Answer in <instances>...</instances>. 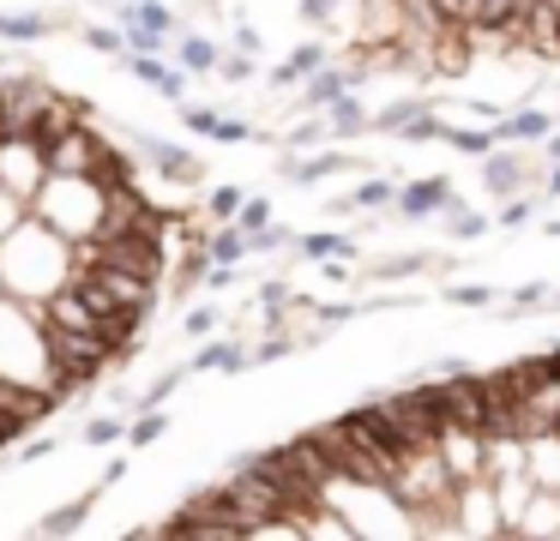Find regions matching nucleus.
<instances>
[{"instance_id":"f257e3e1","label":"nucleus","mask_w":560,"mask_h":541,"mask_svg":"<svg viewBox=\"0 0 560 541\" xmlns=\"http://www.w3.org/2000/svg\"><path fill=\"white\" fill-rule=\"evenodd\" d=\"M67 283H73V240L31 211L13 235L0 240V289L43 307V301H49L55 289H67Z\"/></svg>"},{"instance_id":"f03ea898","label":"nucleus","mask_w":560,"mask_h":541,"mask_svg":"<svg viewBox=\"0 0 560 541\" xmlns=\"http://www.w3.org/2000/svg\"><path fill=\"white\" fill-rule=\"evenodd\" d=\"M0 379L19 385H55V349H49V325H43L37 301L0 295Z\"/></svg>"},{"instance_id":"7ed1b4c3","label":"nucleus","mask_w":560,"mask_h":541,"mask_svg":"<svg viewBox=\"0 0 560 541\" xmlns=\"http://www.w3.org/2000/svg\"><path fill=\"white\" fill-rule=\"evenodd\" d=\"M31 211L49 228H61L67 240H91L103 235V211H109V187L97 175H49L43 192L31 199Z\"/></svg>"},{"instance_id":"20e7f679","label":"nucleus","mask_w":560,"mask_h":541,"mask_svg":"<svg viewBox=\"0 0 560 541\" xmlns=\"http://www.w3.org/2000/svg\"><path fill=\"white\" fill-rule=\"evenodd\" d=\"M55 103V84L37 79V72H0V139L7 132H37L43 108Z\"/></svg>"},{"instance_id":"39448f33","label":"nucleus","mask_w":560,"mask_h":541,"mask_svg":"<svg viewBox=\"0 0 560 541\" xmlns=\"http://www.w3.org/2000/svg\"><path fill=\"white\" fill-rule=\"evenodd\" d=\"M49 180V144L37 132H7L0 139V187H13L19 199H37Z\"/></svg>"},{"instance_id":"423d86ee","label":"nucleus","mask_w":560,"mask_h":541,"mask_svg":"<svg viewBox=\"0 0 560 541\" xmlns=\"http://www.w3.org/2000/svg\"><path fill=\"white\" fill-rule=\"evenodd\" d=\"M458 536H506V511L488 475L458 481Z\"/></svg>"},{"instance_id":"0eeeda50","label":"nucleus","mask_w":560,"mask_h":541,"mask_svg":"<svg viewBox=\"0 0 560 541\" xmlns=\"http://www.w3.org/2000/svg\"><path fill=\"white\" fill-rule=\"evenodd\" d=\"M133 151L145 156L151 168H158L170 187H199L206 180V163H199L187 144H175V139H158V132H133Z\"/></svg>"},{"instance_id":"6e6552de","label":"nucleus","mask_w":560,"mask_h":541,"mask_svg":"<svg viewBox=\"0 0 560 541\" xmlns=\"http://www.w3.org/2000/svg\"><path fill=\"white\" fill-rule=\"evenodd\" d=\"M355 168H368V163H362V156H350L343 144H331V151H283L278 175L290 180V187H319V180L355 175Z\"/></svg>"},{"instance_id":"1a4fd4ad","label":"nucleus","mask_w":560,"mask_h":541,"mask_svg":"<svg viewBox=\"0 0 560 541\" xmlns=\"http://www.w3.org/2000/svg\"><path fill=\"white\" fill-rule=\"evenodd\" d=\"M103 132L91 127H73V132H61V139L49 144V175H97V156H103Z\"/></svg>"},{"instance_id":"9d476101","label":"nucleus","mask_w":560,"mask_h":541,"mask_svg":"<svg viewBox=\"0 0 560 541\" xmlns=\"http://www.w3.org/2000/svg\"><path fill=\"white\" fill-rule=\"evenodd\" d=\"M482 187L494 192V199H512V192H536L542 180L530 175L524 151H512V144H494V151L482 156Z\"/></svg>"},{"instance_id":"9b49d317","label":"nucleus","mask_w":560,"mask_h":541,"mask_svg":"<svg viewBox=\"0 0 560 541\" xmlns=\"http://www.w3.org/2000/svg\"><path fill=\"white\" fill-rule=\"evenodd\" d=\"M452 199H458V192H452V175L404 180V187H398V204H392V216H398V223H422V216H440Z\"/></svg>"},{"instance_id":"f8f14e48","label":"nucleus","mask_w":560,"mask_h":541,"mask_svg":"<svg viewBox=\"0 0 560 541\" xmlns=\"http://www.w3.org/2000/svg\"><path fill=\"white\" fill-rule=\"evenodd\" d=\"M343 91H355V84H350V60H326V67H319L314 79L302 84V96H295V115H326V108L338 103Z\"/></svg>"},{"instance_id":"ddd939ff","label":"nucleus","mask_w":560,"mask_h":541,"mask_svg":"<svg viewBox=\"0 0 560 541\" xmlns=\"http://www.w3.org/2000/svg\"><path fill=\"white\" fill-rule=\"evenodd\" d=\"M494 127V144H542L548 132L560 127L548 108H536V103H524V108H512V115H500V120H488Z\"/></svg>"},{"instance_id":"4468645a","label":"nucleus","mask_w":560,"mask_h":541,"mask_svg":"<svg viewBox=\"0 0 560 541\" xmlns=\"http://www.w3.org/2000/svg\"><path fill=\"white\" fill-rule=\"evenodd\" d=\"M187 367L194 373H247L254 367V343H242V337H199V355Z\"/></svg>"},{"instance_id":"2eb2a0df","label":"nucleus","mask_w":560,"mask_h":541,"mask_svg":"<svg viewBox=\"0 0 560 541\" xmlns=\"http://www.w3.org/2000/svg\"><path fill=\"white\" fill-rule=\"evenodd\" d=\"M524 469H530L536 487L560 493V427H548V433H524Z\"/></svg>"},{"instance_id":"dca6fc26","label":"nucleus","mask_w":560,"mask_h":541,"mask_svg":"<svg viewBox=\"0 0 560 541\" xmlns=\"http://www.w3.org/2000/svg\"><path fill=\"white\" fill-rule=\"evenodd\" d=\"M422 271H434V252H392V259H380V264H368V271H355V283L386 289V283H416Z\"/></svg>"},{"instance_id":"f3484780","label":"nucleus","mask_w":560,"mask_h":541,"mask_svg":"<svg viewBox=\"0 0 560 541\" xmlns=\"http://www.w3.org/2000/svg\"><path fill=\"white\" fill-rule=\"evenodd\" d=\"M368 127H374V108H368L355 91H343L338 103L326 108V132H331V144H350V139H362Z\"/></svg>"},{"instance_id":"a211bd4d","label":"nucleus","mask_w":560,"mask_h":541,"mask_svg":"<svg viewBox=\"0 0 560 541\" xmlns=\"http://www.w3.org/2000/svg\"><path fill=\"white\" fill-rule=\"evenodd\" d=\"M97 499H103V487H91V493H79V499L43 511V517H37V536H79V529L91 524V505H97Z\"/></svg>"},{"instance_id":"6ab92c4d","label":"nucleus","mask_w":560,"mask_h":541,"mask_svg":"<svg viewBox=\"0 0 560 541\" xmlns=\"http://www.w3.org/2000/svg\"><path fill=\"white\" fill-rule=\"evenodd\" d=\"M55 31H61V19H55V12H43V7L0 12V43H43V36H55Z\"/></svg>"},{"instance_id":"aec40b11","label":"nucleus","mask_w":560,"mask_h":541,"mask_svg":"<svg viewBox=\"0 0 560 541\" xmlns=\"http://www.w3.org/2000/svg\"><path fill=\"white\" fill-rule=\"evenodd\" d=\"M115 24H145V31L182 36V19L170 12V0H121V7H115Z\"/></svg>"},{"instance_id":"412c9836","label":"nucleus","mask_w":560,"mask_h":541,"mask_svg":"<svg viewBox=\"0 0 560 541\" xmlns=\"http://www.w3.org/2000/svg\"><path fill=\"white\" fill-rule=\"evenodd\" d=\"M206 252H211V264H242V259H254V247H247V228H242V223H211Z\"/></svg>"},{"instance_id":"4be33fe9","label":"nucleus","mask_w":560,"mask_h":541,"mask_svg":"<svg viewBox=\"0 0 560 541\" xmlns=\"http://www.w3.org/2000/svg\"><path fill=\"white\" fill-rule=\"evenodd\" d=\"M295 259H355V235H331V228H314V235H295Z\"/></svg>"},{"instance_id":"5701e85b","label":"nucleus","mask_w":560,"mask_h":541,"mask_svg":"<svg viewBox=\"0 0 560 541\" xmlns=\"http://www.w3.org/2000/svg\"><path fill=\"white\" fill-rule=\"evenodd\" d=\"M175 60H182V67L199 79V72H218L223 48L211 43V36H199V31H182V36H175Z\"/></svg>"},{"instance_id":"b1692460","label":"nucleus","mask_w":560,"mask_h":541,"mask_svg":"<svg viewBox=\"0 0 560 541\" xmlns=\"http://www.w3.org/2000/svg\"><path fill=\"white\" fill-rule=\"evenodd\" d=\"M422 108H434V103H428V96H398V103L374 108V127H368V132H386V139H398V132L410 127V120L422 115Z\"/></svg>"},{"instance_id":"393cba45","label":"nucleus","mask_w":560,"mask_h":541,"mask_svg":"<svg viewBox=\"0 0 560 541\" xmlns=\"http://www.w3.org/2000/svg\"><path fill=\"white\" fill-rule=\"evenodd\" d=\"M440 216H446V240H482L488 228H494V216L470 211V204H464V199H452V204H446V211H440Z\"/></svg>"},{"instance_id":"a878e982","label":"nucleus","mask_w":560,"mask_h":541,"mask_svg":"<svg viewBox=\"0 0 560 541\" xmlns=\"http://www.w3.org/2000/svg\"><path fill=\"white\" fill-rule=\"evenodd\" d=\"M187 373H194V367H163L158 379H151L145 391H139V403H133V409H163V403H170V397L187 385Z\"/></svg>"},{"instance_id":"bb28decb","label":"nucleus","mask_w":560,"mask_h":541,"mask_svg":"<svg viewBox=\"0 0 560 541\" xmlns=\"http://www.w3.org/2000/svg\"><path fill=\"white\" fill-rule=\"evenodd\" d=\"M163 433H170V415H163V409H139V415L127 421V445H133V451H145V445H158Z\"/></svg>"},{"instance_id":"cd10ccee","label":"nucleus","mask_w":560,"mask_h":541,"mask_svg":"<svg viewBox=\"0 0 560 541\" xmlns=\"http://www.w3.org/2000/svg\"><path fill=\"white\" fill-rule=\"evenodd\" d=\"M350 199H355V211H392V204H398V180H386V175H380V180H362Z\"/></svg>"},{"instance_id":"c85d7f7f","label":"nucleus","mask_w":560,"mask_h":541,"mask_svg":"<svg viewBox=\"0 0 560 541\" xmlns=\"http://www.w3.org/2000/svg\"><path fill=\"white\" fill-rule=\"evenodd\" d=\"M295 349H302V337H295V331H283V325H278V331H266V337L254 343V367H271V361L295 355Z\"/></svg>"},{"instance_id":"c756f323","label":"nucleus","mask_w":560,"mask_h":541,"mask_svg":"<svg viewBox=\"0 0 560 541\" xmlns=\"http://www.w3.org/2000/svg\"><path fill=\"white\" fill-rule=\"evenodd\" d=\"M536 199H542V192H512V199H500V216H494V228H506V235H518V228L530 223Z\"/></svg>"},{"instance_id":"7c9ffc66","label":"nucleus","mask_w":560,"mask_h":541,"mask_svg":"<svg viewBox=\"0 0 560 541\" xmlns=\"http://www.w3.org/2000/svg\"><path fill=\"white\" fill-rule=\"evenodd\" d=\"M446 132H452V127H446V120H440V115H434V108H422V115H416V120H410V127H404V132H398V139H404V144H440V139H446Z\"/></svg>"},{"instance_id":"2f4dec72","label":"nucleus","mask_w":560,"mask_h":541,"mask_svg":"<svg viewBox=\"0 0 560 541\" xmlns=\"http://www.w3.org/2000/svg\"><path fill=\"white\" fill-rule=\"evenodd\" d=\"M446 144H452V151H464V156H488V151H494V127H452Z\"/></svg>"},{"instance_id":"473e14b6","label":"nucleus","mask_w":560,"mask_h":541,"mask_svg":"<svg viewBox=\"0 0 560 541\" xmlns=\"http://www.w3.org/2000/svg\"><path fill=\"white\" fill-rule=\"evenodd\" d=\"M242 204H247L242 187H211L206 192V216H211V223H235V211H242Z\"/></svg>"},{"instance_id":"72a5a7b5","label":"nucleus","mask_w":560,"mask_h":541,"mask_svg":"<svg viewBox=\"0 0 560 541\" xmlns=\"http://www.w3.org/2000/svg\"><path fill=\"white\" fill-rule=\"evenodd\" d=\"M85 48H97V55H127V31L121 24H85Z\"/></svg>"},{"instance_id":"f704fd0d","label":"nucleus","mask_w":560,"mask_h":541,"mask_svg":"<svg viewBox=\"0 0 560 541\" xmlns=\"http://www.w3.org/2000/svg\"><path fill=\"white\" fill-rule=\"evenodd\" d=\"M79 439L85 445H115V439H127V421L121 415H91L85 427H79Z\"/></svg>"},{"instance_id":"c9c22d12","label":"nucleus","mask_w":560,"mask_h":541,"mask_svg":"<svg viewBox=\"0 0 560 541\" xmlns=\"http://www.w3.org/2000/svg\"><path fill=\"white\" fill-rule=\"evenodd\" d=\"M278 144L283 151H314V144H331V132H326V120H302V127H290Z\"/></svg>"},{"instance_id":"e433bc0d","label":"nucleus","mask_w":560,"mask_h":541,"mask_svg":"<svg viewBox=\"0 0 560 541\" xmlns=\"http://www.w3.org/2000/svg\"><path fill=\"white\" fill-rule=\"evenodd\" d=\"M247 247H254V259H266V252H283V247H295V235L283 223H266V228H254L247 235Z\"/></svg>"},{"instance_id":"4c0bfd02","label":"nucleus","mask_w":560,"mask_h":541,"mask_svg":"<svg viewBox=\"0 0 560 541\" xmlns=\"http://www.w3.org/2000/svg\"><path fill=\"white\" fill-rule=\"evenodd\" d=\"M446 301H452V307H494L500 289H488V283H446Z\"/></svg>"},{"instance_id":"58836bf2","label":"nucleus","mask_w":560,"mask_h":541,"mask_svg":"<svg viewBox=\"0 0 560 541\" xmlns=\"http://www.w3.org/2000/svg\"><path fill=\"white\" fill-rule=\"evenodd\" d=\"M55 451H61V439H55V433H37V439L19 445V457H0V469H13V463H43V457H55Z\"/></svg>"},{"instance_id":"ea45409f","label":"nucleus","mask_w":560,"mask_h":541,"mask_svg":"<svg viewBox=\"0 0 560 541\" xmlns=\"http://www.w3.org/2000/svg\"><path fill=\"white\" fill-rule=\"evenodd\" d=\"M218 325H223V313L211 307V301H206V307H187L182 313V337H218Z\"/></svg>"},{"instance_id":"a19ab883","label":"nucleus","mask_w":560,"mask_h":541,"mask_svg":"<svg viewBox=\"0 0 560 541\" xmlns=\"http://www.w3.org/2000/svg\"><path fill=\"white\" fill-rule=\"evenodd\" d=\"M235 223H242L247 235H254V228L278 223V211H271V199H266V192H247V204H242V211H235Z\"/></svg>"},{"instance_id":"79ce46f5","label":"nucleus","mask_w":560,"mask_h":541,"mask_svg":"<svg viewBox=\"0 0 560 541\" xmlns=\"http://www.w3.org/2000/svg\"><path fill=\"white\" fill-rule=\"evenodd\" d=\"M218 108H206V103H194V96H187V103H182V127L187 132H199V139H211V132H218Z\"/></svg>"},{"instance_id":"37998d69","label":"nucleus","mask_w":560,"mask_h":541,"mask_svg":"<svg viewBox=\"0 0 560 541\" xmlns=\"http://www.w3.org/2000/svg\"><path fill=\"white\" fill-rule=\"evenodd\" d=\"M25 216H31V199H19L13 187H0V240L13 235V228L25 223Z\"/></svg>"},{"instance_id":"c03bdc74","label":"nucleus","mask_w":560,"mask_h":541,"mask_svg":"<svg viewBox=\"0 0 560 541\" xmlns=\"http://www.w3.org/2000/svg\"><path fill=\"white\" fill-rule=\"evenodd\" d=\"M254 60H259V55H247V48H235V55H223V60H218V79H223V84H247V79L259 72Z\"/></svg>"},{"instance_id":"a18cd8bd","label":"nucleus","mask_w":560,"mask_h":541,"mask_svg":"<svg viewBox=\"0 0 560 541\" xmlns=\"http://www.w3.org/2000/svg\"><path fill=\"white\" fill-rule=\"evenodd\" d=\"M242 264H211V271H206V295H223V289H235V283H242Z\"/></svg>"},{"instance_id":"49530a36","label":"nucleus","mask_w":560,"mask_h":541,"mask_svg":"<svg viewBox=\"0 0 560 541\" xmlns=\"http://www.w3.org/2000/svg\"><path fill=\"white\" fill-rule=\"evenodd\" d=\"M338 12V0H302V24H326Z\"/></svg>"},{"instance_id":"de8ad7c7","label":"nucleus","mask_w":560,"mask_h":541,"mask_svg":"<svg viewBox=\"0 0 560 541\" xmlns=\"http://www.w3.org/2000/svg\"><path fill=\"white\" fill-rule=\"evenodd\" d=\"M121 475H127V457H109V463H103V475H97V487L109 493V487H115V481H121Z\"/></svg>"},{"instance_id":"09e8293b","label":"nucleus","mask_w":560,"mask_h":541,"mask_svg":"<svg viewBox=\"0 0 560 541\" xmlns=\"http://www.w3.org/2000/svg\"><path fill=\"white\" fill-rule=\"evenodd\" d=\"M235 48H247V55H259V31H254V24H235Z\"/></svg>"},{"instance_id":"8fccbe9b","label":"nucleus","mask_w":560,"mask_h":541,"mask_svg":"<svg viewBox=\"0 0 560 541\" xmlns=\"http://www.w3.org/2000/svg\"><path fill=\"white\" fill-rule=\"evenodd\" d=\"M542 156H548V163H560V127H555V132H548V139H542Z\"/></svg>"},{"instance_id":"3c124183","label":"nucleus","mask_w":560,"mask_h":541,"mask_svg":"<svg viewBox=\"0 0 560 541\" xmlns=\"http://www.w3.org/2000/svg\"><path fill=\"white\" fill-rule=\"evenodd\" d=\"M548 307H555V313H560V289H555V301H548Z\"/></svg>"},{"instance_id":"603ef678","label":"nucleus","mask_w":560,"mask_h":541,"mask_svg":"<svg viewBox=\"0 0 560 541\" xmlns=\"http://www.w3.org/2000/svg\"><path fill=\"white\" fill-rule=\"evenodd\" d=\"M548 7H555V12H560V0H548Z\"/></svg>"},{"instance_id":"864d4df0","label":"nucleus","mask_w":560,"mask_h":541,"mask_svg":"<svg viewBox=\"0 0 560 541\" xmlns=\"http://www.w3.org/2000/svg\"><path fill=\"white\" fill-rule=\"evenodd\" d=\"M0 295H7V289H0Z\"/></svg>"}]
</instances>
